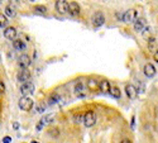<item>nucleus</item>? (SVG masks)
Returning <instances> with one entry per match:
<instances>
[{
    "mask_svg": "<svg viewBox=\"0 0 158 143\" xmlns=\"http://www.w3.org/2000/svg\"><path fill=\"white\" fill-rule=\"evenodd\" d=\"M96 123V114L94 112H87V113H85V115H84V124H85V127H87V128H90V127H92L94 124Z\"/></svg>",
    "mask_w": 158,
    "mask_h": 143,
    "instance_id": "f257e3e1",
    "label": "nucleus"
},
{
    "mask_svg": "<svg viewBox=\"0 0 158 143\" xmlns=\"http://www.w3.org/2000/svg\"><path fill=\"white\" fill-rule=\"evenodd\" d=\"M18 106L24 112H29L33 108V100L31 98H22L18 101Z\"/></svg>",
    "mask_w": 158,
    "mask_h": 143,
    "instance_id": "f03ea898",
    "label": "nucleus"
},
{
    "mask_svg": "<svg viewBox=\"0 0 158 143\" xmlns=\"http://www.w3.org/2000/svg\"><path fill=\"white\" fill-rule=\"evenodd\" d=\"M33 91H34V85L32 82H29V81L22 84V86H20V92H22V95L24 96V98H27L28 95L33 94Z\"/></svg>",
    "mask_w": 158,
    "mask_h": 143,
    "instance_id": "7ed1b4c3",
    "label": "nucleus"
},
{
    "mask_svg": "<svg viewBox=\"0 0 158 143\" xmlns=\"http://www.w3.org/2000/svg\"><path fill=\"white\" fill-rule=\"evenodd\" d=\"M137 19V11L134 9H129L125 13H123V22L124 23H133Z\"/></svg>",
    "mask_w": 158,
    "mask_h": 143,
    "instance_id": "20e7f679",
    "label": "nucleus"
},
{
    "mask_svg": "<svg viewBox=\"0 0 158 143\" xmlns=\"http://www.w3.org/2000/svg\"><path fill=\"white\" fill-rule=\"evenodd\" d=\"M147 27H148L147 20L144 18H137L134 20V29H135L137 32H139V33H142Z\"/></svg>",
    "mask_w": 158,
    "mask_h": 143,
    "instance_id": "39448f33",
    "label": "nucleus"
},
{
    "mask_svg": "<svg viewBox=\"0 0 158 143\" xmlns=\"http://www.w3.org/2000/svg\"><path fill=\"white\" fill-rule=\"evenodd\" d=\"M67 11H68L71 15H78L80 14V5L77 4L76 1H71V3H67Z\"/></svg>",
    "mask_w": 158,
    "mask_h": 143,
    "instance_id": "423d86ee",
    "label": "nucleus"
},
{
    "mask_svg": "<svg viewBox=\"0 0 158 143\" xmlns=\"http://www.w3.org/2000/svg\"><path fill=\"white\" fill-rule=\"evenodd\" d=\"M92 23H94L95 27H101V25L105 23L104 14H102L101 11H96V13L94 14V17H92Z\"/></svg>",
    "mask_w": 158,
    "mask_h": 143,
    "instance_id": "0eeeda50",
    "label": "nucleus"
},
{
    "mask_svg": "<svg viewBox=\"0 0 158 143\" xmlns=\"http://www.w3.org/2000/svg\"><path fill=\"white\" fill-rule=\"evenodd\" d=\"M18 65L23 70H27V67L31 65V57L28 55H20V57L18 58Z\"/></svg>",
    "mask_w": 158,
    "mask_h": 143,
    "instance_id": "6e6552de",
    "label": "nucleus"
},
{
    "mask_svg": "<svg viewBox=\"0 0 158 143\" xmlns=\"http://www.w3.org/2000/svg\"><path fill=\"white\" fill-rule=\"evenodd\" d=\"M125 94L129 99H135L137 95H138V91H137L135 86L131 85V84H128V85H125Z\"/></svg>",
    "mask_w": 158,
    "mask_h": 143,
    "instance_id": "1a4fd4ad",
    "label": "nucleus"
},
{
    "mask_svg": "<svg viewBox=\"0 0 158 143\" xmlns=\"http://www.w3.org/2000/svg\"><path fill=\"white\" fill-rule=\"evenodd\" d=\"M148 49H149V52H152L153 55L158 51V39L157 38L151 37V38L148 39Z\"/></svg>",
    "mask_w": 158,
    "mask_h": 143,
    "instance_id": "9d476101",
    "label": "nucleus"
},
{
    "mask_svg": "<svg viewBox=\"0 0 158 143\" xmlns=\"http://www.w3.org/2000/svg\"><path fill=\"white\" fill-rule=\"evenodd\" d=\"M4 37L7 39H11V41H15V37H17V29L13 28V27H7L4 31Z\"/></svg>",
    "mask_w": 158,
    "mask_h": 143,
    "instance_id": "9b49d317",
    "label": "nucleus"
},
{
    "mask_svg": "<svg viewBox=\"0 0 158 143\" xmlns=\"http://www.w3.org/2000/svg\"><path fill=\"white\" fill-rule=\"evenodd\" d=\"M143 71H144V75L147 77H153L156 75V67L152 65V63H147V65H144Z\"/></svg>",
    "mask_w": 158,
    "mask_h": 143,
    "instance_id": "f8f14e48",
    "label": "nucleus"
},
{
    "mask_svg": "<svg viewBox=\"0 0 158 143\" xmlns=\"http://www.w3.org/2000/svg\"><path fill=\"white\" fill-rule=\"evenodd\" d=\"M29 78H31V72L28 70H22L18 74V80L22 81V82H27Z\"/></svg>",
    "mask_w": 158,
    "mask_h": 143,
    "instance_id": "ddd939ff",
    "label": "nucleus"
},
{
    "mask_svg": "<svg viewBox=\"0 0 158 143\" xmlns=\"http://www.w3.org/2000/svg\"><path fill=\"white\" fill-rule=\"evenodd\" d=\"M56 9L61 14L67 11V1H65V0H58V1H56Z\"/></svg>",
    "mask_w": 158,
    "mask_h": 143,
    "instance_id": "4468645a",
    "label": "nucleus"
},
{
    "mask_svg": "<svg viewBox=\"0 0 158 143\" xmlns=\"http://www.w3.org/2000/svg\"><path fill=\"white\" fill-rule=\"evenodd\" d=\"M99 89L101 90V92H104V94H108V92H110V89H112V86H110L109 81L104 80V81H101V82H99Z\"/></svg>",
    "mask_w": 158,
    "mask_h": 143,
    "instance_id": "2eb2a0df",
    "label": "nucleus"
},
{
    "mask_svg": "<svg viewBox=\"0 0 158 143\" xmlns=\"http://www.w3.org/2000/svg\"><path fill=\"white\" fill-rule=\"evenodd\" d=\"M15 15H17V10L14 9V7H11V5H8V7L5 8V17L14 18Z\"/></svg>",
    "mask_w": 158,
    "mask_h": 143,
    "instance_id": "dca6fc26",
    "label": "nucleus"
},
{
    "mask_svg": "<svg viewBox=\"0 0 158 143\" xmlns=\"http://www.w3.org/2000/svg\"><path fill=\"white\" fill-rule=\"evenodd\" d=\"M13 47L15 49H18V51H23V49L25 48V43L23 42L22 39H15L13 42Z\"/></svg>",
    "mask_w": 158,
    "mask_h": 143,
    "instance_id": "f3484780",
    "label": "nucleus"
},
{
    "mask_svg": "<svg viewBox=\"0 0 158 143\" xmlns=\"http://www.w3.org/2000/svg\"><path fill=\"white\" fill-rule=\"evenodd\" d=\"M110 94H112V96H114L115 99H119L121 96L120 90H119V87H116V86H113L112 89H110Z\"/></svg>",
    "mask_w": 158,
    "mask_h": 143,
    "instance_id": "a211bd4d",
    "label": "nucleus"
},
{
    "mask_svg": "<svg viewBox=\"0 0 158 143\" xmlns=\"http://www.w3.org/2000/svg\"><path fill=\"white\" fill-rule=\"evenodd\" d=\"M60 100H61L60 95H58V94H52V95H51V98H49V100H48V103L51 104V105H53V104L58 103Z\"/></svg>",
    "mask_w": 158,
    "mask_h": 143,
    "instance_id": "6ab92c4d",
    "label": "nucleus"
},
{
    "mask_svg": "<svg viewBox=\"0 0 158 143\" xmlns=\"http://www.w3.org/2000/svg\"><path fill=\"white\" fill-rule=\"evenodd\" d=\"M34 10H36L37 14H44L47 11V8L44 5H36V7H34Z\"/></svg>",
    "mask_w": 158,
    "mask_h": 143,
    "instance_id": "aec40b11",
    "label": "nucleus"
},
{
    "mask_svg": "<svg viewBox=\"0 0 158 143\" xmlns=\"http://www.w3.org/2000/svg\"><path fill=\"white\" fill-rule=\"evenodd\" d=\"M8 25V18L4 14H0V28H5Z\"/></svg>",
    "mask_w": 158,
    "mask_h": 143,
    "instance_id": "412c9836",
    "label": "nucleus"
},
{
    "mask_svg": "<svg viewBox=\"0 0 158 143\" xmlns=\"http://www.w3.org/2000/svg\"><path fill=\"white\" fill-rule=\"evenodd\" d=\"M89 87L92 90V91H95V90L99 89V84L96 82L95 80H90V81H89Z\"/></svg>",
    "mask_w": 158,
    "mask_h": 143,
    "instance_id": "4be33fe9",
    "label": "nucleus"
},
{
    "mask_svg": "<svg viewBox=\"0 0 158 143\" xmlns=\"http://www.w3.org/2000/svg\"><path fill=\"white\" fill-rule=\"evenodd\" d=\"M48 134H49V136H52V137H54V138H56L58 134H60V130H58L57 128L52 127L51 129H48Z\"/></svg>",
    "mask_w": 158,
    "mask_h": 143,
    "instance_id": "5701e85b",
    "label": "nucleus"
},
{
    "mask_svg": "<svg viewBox=\"0 0 158 143\" xmlns=\"http://www.w3.org/2000/svg\"><path fill=\"white\" fill-rule=\"evenodd\" d=\"M151 32H152V29H151V28H149V27H147V28H145V29H144V31H143V32H142V36H143V37H144V38H147V39H149V38H151Z\"/></svg>",
    "mask_w": 158,
    "mask_h": 143,
    "instance_id": "b1692460",
    "label": "nucleus"
},
{
    "mask_svg": "<svg viewBox=\"0 0 158 143\" xmlns=\"http://www.w3.org/2000/svg\"><path fill=\"white\" fill-rule=\"evenodd\" d=\"M44 109H46V105L44 104H39V105H38V106H37V112L38 113H43V112H44Z\"/></svg>",
    "mask_w": 158,
    "mask_h": 143,
    "instance_id": "393cba45",
    "label": "nucleus"
},
{
    "mask_svg": "<svg viewBox=\"0 0 158 143\" xmlns=\"http://www.w3.org/2000/svg\"><path fill=\"white\" fill-rule=\"evenodd\" d=\"M4 91H5V85H4V82L0 81V94H4Z\"/></svg>",
    "mask_w": 158,
    "mask_h": 143,
    "instance_id": "a878e982",
    "label": "nucleus"
},
{
    "mask_svg": "<svg viewBox=\"0 0 158 143\" xmlns=\"http://www.w3.org/2000/svg\"><path fill=\"white\" fill-rule=\"evenodd\" d=\"M75 119H76V122H81V120H84V115L78 114V115L75 116Z\"/></svg>",
    "mask_w": 158,
    "mask_h": 143,
    "instance_id": "bb28decb",
    "label": "nucleus"
},
{
    "mask_svg": "<svg viewBox=\"0 0 158 143\" xmlns=\"http://www.w3.org/2000/svg\"><path fill=\"white\" fill-rule=\"evenodd\" d=\"M11 142V138L10 137H5L4 139H3V143H10Z\"/></svg>",
    "mask_w": 158,
    "mask_h": 143,
    "instance_id": "cd10ccee",
    "label": "nucleus"
},
{
    "mask_svg": "<svg viewBox=\"0 0 158 143\" xmlns=\"http://www.w3.org/2000/svg\"><path fill=\"white\" fill-rule=\"evenodd\" d=\"M43 125H44V124H43V123H42V122H39V123H38V125H37V130L42 129V128H43Z\"/></svg>",
    "mask_w": 158,
    "mask_h": 143,
    "instance_id": "c85d7f7f",
    "label": "nucleus"
},
{
    "mask_svg": "<svg viewBox=\"0 0 158 143\" xmlns=\"http://www.w3.org/2000/svg\"><path fill=\"white\" fill-rule=\"evenodd\" d=\"M153 60H154V61H156V62L158 63V51H157V52H156V53H154V55H153Z\"/></svg>",
    "mask_w": 158,
    "mask_h": 143,
    "instance_id": "c756f323",
    "label": "nucleus"
},
{
    "mask_svg": "<svg viewBox=\"0 0 158 143\" xmlns=\"http://www.w3.org/2000/svg\"><path fill=\"white\" fill-rule=\"evenodd\" d=\"M120 143H131V141H130V139H128V138H124Z\"/></svg>",
    "mask_w": 158,
    "mask_h": 143,
    "instance_id": "7c9ffc66",
    "label": "nucleus"
},
{
    "mask_svg": "<svg viewBox=\"0 0 158 143\" xmlns=\"http://www.w3.org/2000/svg\"><path fill=\"white\" fill-rule=\"evenodd\" d=\"M32 143H39V142H37V141H33V142H32Z\"/></svg>",
    "mask_w": 158,
    "mask_h": 143,
    "instance_id": "2f4dec72",
    "label": "nucleus"
},
{
    "mask_svg": "<svg viewBox=\"0 0 158 143\" xmlns=\"http://www.w3.org/2000/svg\"><path fill=\"white\" fill-rule=\"evenodd\" d=\"M0 110H1V106H0Z\"/></svg>",
    "mask_w": 158,
    "mask_h": 143,
    "instance_id": "473e14b6",
    "label": "nucleus"
}]
</instances>
